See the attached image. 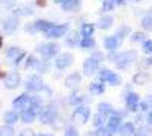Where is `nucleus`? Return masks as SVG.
I'll use <instances>...</instances> for the list:
<instances>
[{"label":"nucleus","instance_id":"f257e3e1","mask_svg":"<svg viewBox=\"0 0 152 136\" xmlns=\"http://www.w3.org/2000/svg\"><path fill=\"white\" fill-rule=\"evenodd\" d=\"M104 60V54L102 52H94L91 57H88L84 61V66H82V72L85 77H91L99 70V64L100 61Z\"/></svg>","mask_w":152,"mask_h":136},{"label":"nucleus","instance_id":"f03ea898","mask_svg":"<svg viewBox=\"0 0 152 136\" xmlns=\"http://www.w3.org/2000/svg\"><path fill=\"white\" fill-rule=\"evenodd\" d=\"M56 116H58V110L53 103L49 104L47 107H41V110H40V122L44 126H50Z\"/></svg>","mask_w":152,"mask_h":136},{"label":"nucleus","instance_id":"7ed1b4c3","mask_svg":"<svg viewBox=\"0 0 152 136\" xmlns=\"http://www.w3.org/2000/svg\"><path fill=\"white\" fill-rule=\"evenodd\" d=\"M37 52L40 54L43 58L50 60V58H53V57H56L59 54V44H56V43L40 44V46H37Z\"/></svg>","mask_w":152,"mask_h":136},{"label":"nucleus","instance_id":"20e7f679","mask_svg":"<svg viewBox=\"0 0 152 136\" xmlns=\"http://www.w3.org/2000/svg\"><path fill=\"white\" fill-rule=\"evenodd\" d=\"M137 60V52L135 51H128V52H122L119 54L116 60V67L117 69H128L132 63H135Z\"/></svg>","mask_w":152,"mask_h":136},{"label":"nucleus","instance_id":"39448f33","mask_svg":"<svg viewBox=\"0 0 152 136\" xmlns=\"http://www.w3.org/2000/svg\"><path fill=\"white\" fill-rule=\"evenodd\" d=\"M91 116V110L90 107H87V106H78L75 110H73V113H72V119L75 122H78V124H87L88 119H90Z\"/></svg>","mask_w":152,"mask_h":136},{"label":"nucleus","instance_id":"423d86ee","mask_svg":"<svg viewBox=\"0 0 152 136\" xmlns=\"http://www.w3.org/2000/svg\"><path fill=\"white\" fill-rule=\"evenodd\" d=\"M24 87H26V90L28 92H32V93H35V92H40L43 87H44V81H43V78L40 77V75H31L28 80H26V83H24Z\"/></svg>","mask_w":152,"mask_h":136},{"label":"nucleus","instance_id":"0eeeda50","mask_svg":"<svg viewBox=\"0 0 152 136\" xmlns=\"http://www.w3.org/2000/svg\"><path fill=\"white\" fill-rule=\"evenodd\" d=\"M73 63V55L70 52H64V54H58V57L55 58V67L58 70H64L69 66H72Z\"/></svg>","mask_w":152,"mask_h":136},{"label":"nucleus","instance_id":"6e6552de","mask_svg":"<svg viewBox=\"0 0 152 136\" xmlns=\"http://www.w3.org/2000/svg\"><path fill=\"white\" fill-rule=\"evenodd\" d=\"M69 31V24H53L49 31H46V37L47 38H61L64 37Z\"/></svg>","mask_w":152,"mask_h":136},{"label":"nucleus","instance_id":"1a4fd4ad","mask_svg":"<svg viewBox=\"0 0 152 136\" xmlns=\"http://www.w3.org/2000/svg\"><path fill=\"white\" fill-rule=\"evenodd\" d=\"M125 103H126V110L128 112H137L138 104H140V95L135 92H128L125 96Z\"/></svg>","mask_w":152,"mask_h":136},{"label":"nucleus","instance_id":"9d476101","mask_svg":"<svg viewBox=\"0 0 152 136\" xmlns=\"http://www.w3.org/2000/svg\"><path fill=\"white\" fill-rule=\"evenodd\" d=\"M2 28H3V31L6 34H14L15 29L18 28V17H17V14L3 18L2 20Z\"/></svg>","mask_w":152,"mask_h":136},{"label":"nucleus","instance_id":"9b49d317","mask_svg":"<svg viewBox=\"0 0 152 136\" xmlns=\"http://www.w3.org/2000/svg\"><path fill=\"white\" fill-rule=\"evenodd\" d=\"M81 81H82L81 73H78V72H73V73H70V75L66 78V81H64V86H66L67 89H70V90H76V89L79 87Z\"/></svg>","mask_w":152,"mask_h":136},{"label":"nucleus","instance_id":"f8f14e48","mask_svg":"<svg viewBox=\"0 0 152 136\" xmlns=\"http://www.w3.org/2000/svg\"><path fill=\"white\" fill-rule=\"evenodd\" d=\"M122 118L120 116H117V115H110L108 116V119H107V129L114 135V133H117L119 132V129H120V126H122Z\"/></svg>","mask_w":152,"mask_h":136},{"label":"nucleus","instance_id":"ddd939ff","mask_svg":"<svg viewBox=\"0 0 152 136\" xmlns=\"http://www.w3.org/2000/svg\"><path fill=\"white\" fill-rule=\"evenodd\" d=\"M20 83H21V78H20V75L17 72H11L9 75H6V78H5V87L6 89H17L18 86H20Z\"/></svg>","mask_w":152,"mask_h":136},{"label":"nucleus","instance_id":"4468645a","mask_svg":"<svg viewBox=\"0 0 152 136\" xmlns=\"http://www.w3.org/2000/svg\"><path fill=\"white\" fill-rule=\"evenodd\" d=\"M151 80H152V75H151L149 72H146V70L137 72L135 75L132 77V83L137 84V86H145V84H148Z\"/></svg>","mask_w":152,"mask_h":136},{"label":"nucleus","instance_id":"2eb2a0df","mask_svg":"<svg viewBox=\"0 0 152 136\" xmlns=\"http://www.w3.org/2000/svg\"><path fill=\"white\" fill-rule=\"evenodd\" d=\"M29 101H31V96L28 93H23V95H20L18 98H15V100H14L12 107L18 109V110H24V109L29 107Z\"/></svg>","mask_w":152,"mask_h":136},{"label":"nucleus","instance_id":"dca6fc26","mask_svg":"<svg viewBox=\"0 0 152 136\" xmlns=\"http://www.w3.org/2000/svg\"><path fill=\"white\" fill-rule=\"evenodd\" d=\"M88 100L84 96V95H81V93H78L76 90H73L72 92V95L69 96V104L70 106H75V107H78V106H82L84 103H87Z\"/></svg>","mask_w":152,"mask_h":136},{"label":"nucleus","instance_id":"f3484780","mask_svg":"<svg viewBox=\"0 0 152 136\" xmlns=\"http://www.w3.org/2000/svg\"><path fill=\"white\" fill-rule=\"evenodd\" d=\"M120 136H134V133H135V127H134V122H131V121H126V122H123V124L120 126V129H119V132H117Z\"/></svg>","mask_w":152,"mask_h":136},{"label":"nucleus","instance_id":"a211bd4d","mask_svg":"<svg viewBox=\"0 0 152 136\" xmlns=\"http://www.w3.org/2000/svg\"><path fill=\"white\" fill-rule=\"evenodd\" d=\"M20 119L21 122H24V124H31V122H34L37 119V112L34 109H24L21 115H20Z\"/></svg>","mask_w":152,"mask_h":136},{"label":"nucleus","instance_id":"6ab92c4d","mask_svg":"<svg viewBox=\"0 0 152 136\" xmlns=\"http://www.w3.org/2000/svg\"><path fill=\"white\" fill-rule=\"evenodd\" d=\"M120 44V40L117 38L116 35H110V37H105V40H104V46L108 49V51H116V49L119 47Z\"/></svg>","mask_w":152,"mask_h":136},{"label":"nucleus","instance_id":"aec40b11","mask_svg":"<svg viewBox=\"0 0 152 136\" xmlns=\"http://www.w3.org/2000/svg\"><path fill=\"white\" fill-rule=\"evenodd\" d=\"M79 34L76 32V31H70L69 32V35L66 37V44L69 46V47H75V46H78L79 44Z\"/></svg>","mask_w":152,"mask_h":136},{"label":"nucleus","instance_id":"412c9836","mask_svg":"<svg viewBox=\"0 0 152 136\" xmlns=\"http://www.w3.org/2000/svg\"><path fill=\"white\" fill-rule=\"evenodd\" d=\"M90 92L93 93V95H102V93H105V84H104V81H96V83H91L90 84Z\"/></svg>","mask_w":152,"mask_h":136},{"label":"nucleus","instance_id":"4be33fe9","mask_svg":"<svg viewBox=\"0 0 152 136\" xmlns=\"http://www.w3.org/2000/svg\"><path fill=\"white\" fill-rule=\"evenodd\" d=\"M34 24H35L37 32H46V31H49L50 28H52L55 23H50L47 20H37V21H34Z\"/></svg>","mask_w":152,"mask_h":136},{"label":"nucleus","instance_id":"5701e85b","mask_svg":"<svg viewBox=\"0 0 152 136\" xmlns=\"http://www.w3.org/2000/svg\"><path fill=\"white\" fill-rule=\"evenodd\" d=\"M41 107H43V98L38 96V95L31 96V101H29V107H28V109H34L35 112L38 113V112L41 110Z\"/></svg>","mask_w":152,"mask_h":136},{"label":"nucleus","instance_id":"b1692460","mask_svg":"<svg viewBox=\"0 0 152 136\" xmlns=\"http://www.w3.org/2000/svg\"><path fill=\"white\" fill-rule=\"evenodd\" d=\"M107 119L108 116L102 115V113H96L93 118H91V124L94 126V129H99V127H104L107 124Z\"/></svg>","mask_w":152,"mask_h":136},{"label":"nucleus","instance_id":"393cba45","mask_svg":"<svg viewBox=\"0 0 152 136\" xmlns=\"http://www.w3.org/2000/svg\"><path fill=\"white\" fill-rule=\"evenodd\" d=\"M113 106L110 104V103H99L97 104V113H102V115H105V116H110L111 113H113Z\"/></svg>","mask_w":152,"mask_h":136},{"label":"nucleus","instance_id":"a878e982","mask_svg":"<svg viewBox=\"0 0 152 136\" xmlns=\"http://www.w3.org/2000/svg\"><path fill=\"white\" fill-rule=\"evenodd\" d=\"M138 109H140L142 112H149V110H152V95H146L145 100L140 101V104H138Z\"/></svg>","mask_w":152,"mask_h":136},{"label":"nucleus","instance_id":"bb28decb","mask_svg":"<svg viewBox=\"0 0 152 136\" xmlns=\"http://www.w3.org/2000/svg\"><path fill=\"white\" fill-rule=\"evenodd\" d=\"M85 136H114L105 126L104 127H99V129H96L94 132H88V133H85Z\"/></svg>","mask_w":152,"mask_h":136},{"label":"nucleus","instance_id":"cd10ccee","mask_svg":"<svg viewBox=\"0 0 152 136\" xmlns=\"http://www.w3.org/2000/svg\"><path fill=\"white\" fill-rule=\"evenodd\" d=\"M79 5H81V0H64V2L61 3V6H62L64 11H73Z\"/></svg>","mask_w":152,"mask_h":136},{"label":"nucleus","instance_id":"c85d7f7f","mask_svg":"<svg viewBox=\"0 0 152 136\" xmlns=\"http://www.w3.org/2000/svg\"><path fill=\"white\" fill-rule=\"evenodd\" d=\"M94 29H96L94 24H91V23H84L82 26H81V35H82V37H91L93 32H94Z\"/></svg>","mask_w":152,"mask_h":136},{"label":"nucleus","instance_id":"c756f323","mask_svg":"<svg viewBox=\"0 0 152 136\" xmlns=\"http://www.w3.org/2000/svg\"><path fill=\"white\" fill-rule=\"evenodd\" d=\"M3 119H5L6 124H9V126H14L15 122L18 121V115H17V112H14V110H11V112H6V113H5Z\"/></svg>","mask_w":152,"mask_h":136},{"label":"nucleus","instance_id":"7c9ffc66","mask_svg":"<svg viewBox=\"0 0 152 136\" xmlns=\"http://www.w3.org/2000/svg\"><path fill=\"white\" fill-rule=\"evenodd\" d=\"M113 21H114V18H113L111 16H105V17H102V18L99 20L97 26H99L100 29H110V28L113 26Z\"/></svg>","mask_w":152,"mask_h":136},{"label":"nucleus","instance_id":"2f4dec72","mask_svg":"<svg viewBox=\"0 0 152 136\" xmlns=\"http://www.w3.org/2000/svg\"><path fill=\"white\" fill-rule=\"evenodd\" d=\"M134 136H152V127L151 126H140L135 130Z\"/></svg>","mask_w":152,"mask_h":136},{"label":"nucleus","instance_id":"473e14b6","mask_svg":"<svg viewBox=\"0 0 152 136\" xmlns=\"http://www.w3.org/2000/svg\"><path fill=\"white\" fill-rule=\"evenodd\" d=\"M79 46L82 49H91L96 46V41L93 40V37H84V38L79 41Z\"/></svg>","mask_w":152,"mask_h":136},{"label":"nucleus","instance_id":"72a5a7b5","mask_svg":"<svg viewBox=\"0 0 152 136\" xmlns=\"http://www.w3.org/2000/svg\"><path fill=\"white\" fill-rule=\"evenodd\" d=\"M129 34H131V28H129V26H120V28L117 29V32H116V37L122 41V40H125Z\"/></svg>","mask_w":152,"mask_h":136},{"label":"nucleus","instance_id":"f704fd0d","mask_svg":"<svg viewBox=\"0 0 152 136\" xmlns=\"http://www.w3.org/2000/svg\"><path fill=\"white\" fill-rule=\"evenodd\" d=\"M34 14V11H32V8L29 6V5H23V6H18V9H17V16L20 17H26V16H32Z\"/></svg>","mask_w":152,"mask_h":136},{"label":"nucleus","instance_id":"c9c22d12","mask_svg":"<svg viewBox=\"0 0 152 136\" xmlns=\"http://www.w3.org/2000/svg\"><path fill=\"white\" fill-rule=\"evenodd\" d=\"M107 83L110 86H120L122 84V77L119 75V73H116V72H111V75L107 80Z\"/></svg>","mask_w":152,"mask_h":136},{"label":"nucleus","instance_id":"e433bc0d","mask_svg":"<svg viewBox=\"0 0 152 136\" xmlns=\"http://www.w3.org/2000/svg\"><path fill=\"white\" fill-rule=\"evenodd\" d=\"M35 69L38 70V72H49V69H50V64H49V61L44 58V60H38V63H37V66H35Z\"/></svg>","mask_w":152,"mask_h":136},{"label":"nucleus","instance_id":"4c0bfd02","mask_svg":"<svg viewBox=\"0 0 152 136\" xmlns=\"http://www.w3.org/2000/svg\"><path fill=\"white\" fill-rule=\"evenodd\" d=\"M142 28L145 31H152V12H149L148 16L143 17L142 20Z\"/></svg>","mask_w":152,"mask_h":136},{"label":"nucleus","instance_id":"58836bf2","mask_svg":"<svg viewBox=\"0 0 152 136\" xmlns=\"http://www.w3.org/2000/svg\"><path fill=\"white\" fill-rule=\"evenodd\" d=\"M14 135H15V130L12 126L5 124V126L0 127V136H14Z\"/></svg>","mask_w":152,"mask_h":136},{"label":"nucleus","instance_id":"ea45409f","mask_svg":"<svg viewBox=\"0 0 152 136\" xmlns=\"http://www.w3.org/2000/svg\"><path fill=\"white\" fill-rule=\"evenodd\" d=\"M21 52H23V51H21V49H18V47H9L8 51H6V57H8V58H14V60H15Z\"/></svg>","mask_w":152,"mask_h":136},{"label":"nucleus","instance_id":"a19ab883","mask_svg":"<svg viewBox=\"0 0 152 136\" xmlns=\"http://www.w3.org/2000/svg\"><path fill=\"white\" fill-rule=\"evenodd\" d=\"M64 124H66V121H64V118H61L59 115L55 118V121L52 122V124H50V126H52L55 130H61L62 127H64Z\"/></svg>","mask_w":152,"mask_h":136},{"label":"nucleus","instance_id":"79ce46f5","mask_svg":"<svg viewBox=\"0 0 152 136\" xmlns=\"http://www.w3.org/2000/svg\"><path fill=\"white\" fill-rule=\"evenodd\" d=\"M97 72H99V80L104 81V83H107V80H108L110 75H111V70H110V69H99Z\"/></svg>","mask_w":152,"mask_h":136},{"label":"nucleus","instance_id":"37998d69","mask_svg":"<svg viewBox=\"0 0 152 136\" xmlns=\"http://www.w3.org/2000/svg\"><path fill=\"white\" fill-rule=\"evenodd\" d=\"M64 136H79V132L75 126H67L64 129Z\"/></svg>","mask_w":152,"mask_h":136},{"label":"nucleus","instance_id":"c03bdc74","mask_svg":"<svg viewBox=\"0 0 152 136\" xmlns=\"http://www.w3.org/2000/svg\"><path fill=\"white\" fill-rule=\"evenodd\" d=\"M142 51L148 55H152V40H145L143 46H142Z\"/></svg>","mask_w":152,"mask_h":136},{"label":"nucleus","instance_id":"a18cd8bd","mask_svg":"<svg viewBox=\"0 0 152 136\" xmlns=\"http://www.w3.org/2000/svg\"><path fill=\"white\" fill-rule=\"evenodd\" d=\"M37 63H38V60H37L34 55H29V57H26V64H24V67H26V69H29V67H35Z\"/></svg>","mask_w":152,"mask_h":136},{"label":"nucleus","instance_id":"49530a36","mask_svg":"<svg viewBox=\"0 0 152 136\" xmlns=\"http://www.w3.org/2000/svg\"><path fill=\"white\" fill-rule=\"evenodd\" d=\"M114 2L113 0H104V5H102V11H111V9H114Z\"/></svg>","mask_w":152,"mask_h":136},{"label":"nucleus","instance_id":"de8ad7c7","mask_svg":"<svg viewBox=\"0 0 152 136\" xmlns=\"http://www.w3.org/2000/svg\"><path fill=\"white\" fill-rule=\"evenodd\" d=\"M131 40H132L134 43H137V41H145V34H143V32H135V34L131 37Z\"/></svg>","mask_w":152,"mask_h":136},{"label":"nucleus","instance_id":"09e8293b","mask_svg":"<svg viewBox=\"0 0 152 136\" xmlns=\"http://www.w3.org/2000/svg\"><path fill=\"white\" fill-rule=\"evenodd\" d=\"M18 136H35V132L32 129H23Z\"/></svg>","mask_w":152,"mask_h":136},{"label":"nucleus","instance_id":"8fccbe9b","mask_svg":"<svg viewBox=\"0 0 152 136\" xmlns=\"http://www.w3.org/2000/svg\"><path fill=\"white\" fill-rule=\"evenodd\" d=\"M17 2V0H0V5H2V8H9V6H12Z\"/></svg>","mask_w":152,"mask_h":136},{"label":"nucleus","instance_id":"3c124183","mask_svg":"<svg viewBox=\"0 0 152 136\" xmlns=\"http://www.w3.org/2000/svg\"><path fill=\"white\" fill-rule=\"evenodd\" d=\"M117 57H119V54H117L116 51H110V54H108V61H113V63H116Z\"/></svg>","mask_w":152,"mask_h":136},{"label":"nucleus","instance_id":"603ef678","mask_svg":"<svg viewBox=\"0 0 152 136\" xmlns=\"http://www.w3.org/2000/svg\"><path fill=\"white\" fill-rule=\"evenodd\" d=\"M26 32H31V34H35L37 32V29H35V24L34 23H29V24H26Z\"/></svg>","mask_w":152,"mask_h":136},{"label":"nucleus","instance_id":"864d4df0","mask_svg":"<svg viewBox=\"0 0 152 136\" xmlns=\"http://www.w3.org/2000/svg\"><path fill=\"white\" fill-rule=\"evenodd\" d=\"M148 124L152 126V110H149V113H148Z\"/></svg>","mask_w":152,"mask_h":136},{"label":"nucleus","instance_id":"5fc2aeb1","mask_svg":"<svg viewBox=\"0 0 152 136\" xmlns=\"http://www.w3.org/2000/svg\"><path fill=\"white\" fill-rule=\"evenodd\" d=\"M143 119H145L143 115H137V116H135V122H138V124H140V122H143Z\"/></svg>","mask_w":152,"mask_h":136},{"label":"nucleus","instance_id":"6e6d98bb","mask_svg":"<svg viewBox=\"0 0 152 136\" xmlns=\"http://www.w3.org/2000/svg\"><path fill=\"white\" fill-rule=\"evenodd\" d=\"M114 2V5H123V3H126L128 0H113Z\"/></svg>","mask_w":152,"mask_h":136},{"label":"nucleus","instance_id":"4d7b16f0","mask_svg":"<svg viewBox=\"0 0 152 136\" xmlns=\"http://www.w3.org/2000/svg\"><path fill=\"white\" fill-rule=\"evenodd\" d=\"M145 64H146V66H152V55H151V57H149V58L145 61Z\"/></svg>","mask_w":152,"mask_h":136},{"label":"nucleus","instance_id":"13d9d810","mask_svg":"<svg viewBox=\"0 0 152 136\" xmlns=\"http://www.w3.org/2000/svg\"><path fill=\"white\" fill-rule=\"evenodd\" d=\"M35 136H53V135H49V133H38Z\"/></svg>","mask_w":152,"mask_h":136},{"label":"nucleus","instance_id":"bf43d9fd","mask_svg":"<svg viewBox=\"0 0 152 136\" xmlns=\"http://www.w3.org/2000/svg\"><path fill=\"white\" fill-rule=\"evenodd\" d=\"M53 2H55V3H62L64 0H53Z\"/></svg>","mask_w":152,"mask_h":136},{"label":"nucleus","instance_id":"052dcab7","mask_svg":"<svg viewBox=\"0 0 152 136\" xmlns=\"http://www.w3.org/2000/svg\"><path fill=\"white\" fill-rule=\"evenodd\" d=\"M0 47H2V38H0Z\"/></svg>","mask_w":152,"mask_h":136}]
</instances>
